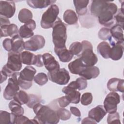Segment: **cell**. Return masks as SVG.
<instances>
[{"mask_svg":"<svg viewBox=\"0 0 124 124\" xmlns=\"http://www.w3.org/2000/svg\"><path fill=\"white\" fill-rule=\"evenodd\" d=\"M33 110L36 116L34 118L37 124H56L59 122L57 111L47 106L37 103L33 107Z\"/></svg>","mask_w":124,"mask_h":124,"instance_id":"6da1fadb","label":"cell"},{"mask_svg":"<svg viewBox=\"0 0 124 124\" xmlns=\"http://www.w3.org/2000/svg\"><path fill=\"white\" fill-rule=\"evenodd\" d=\"M117 11V6L114 3L108 1L97 17L99 23L106 27H112L115 25L114 17Z\"/></svg>","mask_w":124,"mask_h":124,"instance_id":"7a4b0ae2","label":"cell"},{"mask_svg":"<svg viewBox=\"0 0 124 124\" xmlns=\"http://www.w3.org/2000/svg\"><path fill=\"white\" fill-rule=\"evenodd\" d=\"M52 28V41L54 48H61L66 47V27L60 18H57Z\"/></svg>","mask_w":124,"mask_h":124,"instance_id":"3957f363","label":"cell"},{"mask_svg":"<svg viewBox=\"0 0 124 124\" xmlns=\"http://www.w3.org/2000/svg\"><path fill=\"white\" fill-rule=\"evenodd\" d=\"M59 13V7L56 4L51 5L43 13L41 20V26L44 29L52 28Z\"/></svg>","mask_w":124,"mask_h":124,"instance_id":"277c9868","label":"cell"},{"mask_svg":"<svg viewBox=\"0 0 124 124\" xmlns=\"http://www.w3.org/2000/svg\"><path fill=\"white\" fill-rule=\"evenodd\" d=\"M81 44L83 49L79 58L86 65L94 66L97 62L98 59L97 56L93 52L92 44L87 40H83Z\"/></svg>","mask_w":124,"mask_h":124,"instance_id":"5b68a950","label":"cell"},{"mask_svg":"<svg viewBox=\"0 0 124 124\" xmlns=\"http://www.w3.org/2000/svg\"><path fill=\"white\" fill-rule=\"evenodd\" d=\"M19 73L15 72L8 79V84L3 92V97L8 100L13 99L19 89V85L17 78Z\"/></svg>","mask_w":124,"mask_h":124,"instance_id":"8992f818","label":"cell"},{"mask_svg":"<svg viewBox=\"0 0 124 124\" xmlns=\"http://www.w3.org/2000/svg\"><path fill=\"white\" fill-rule=\"evenodd\" d=\"M47 76L50 81L61 85L67 84L70 79L68 71L64 68L48 72Z\"/></svg>","mask_w":124,"mask_h":124,"instance_id":"52a82bcc","label":"cell"},{"mask_svg":"<svg viewBox=\"0 0 124 124\" xmlns=\"http://www.w3.org/2000/svg\"><path fill=\"white\" fill-rule=\"evenodd\" d=\"M120 102V96L115 92H111L106 96L104 101V107L108 113L117 111V105Z\"/></svg>","mask_w":124,"mask_h":124,"instance_id":"ba28073f","label":"cell"},{"mask_svg":"<svg viewBox=\"0 0 124 124\" xmlns=\"http://www.w3.org/2000/svg\"><path fill=\"white\" fill-rule=\"evenodd\" d=\"M45 39L40 35H34L24 42V48L27 50L36 51L42 48L45 45Z\"/></svg>","mask_w":124,"mask_h":124,"instance_id":"9c48e42d","label":"cell"},{"mask_svg":"<svg viewBox=\"0 0 124 124\" xmlns=\"http://www.w3.org/2000/svg\"><path fill=\"white\" fill-rule=\"evenodd\" d=\"M22 63L21 54L20 53L13 51L9 52L8 61L6 65L10 70L14 73L19 71L22 68Z\"/></svg>","mask_w":124,"mask_h":124,"instance_id":"30bf717a","label":"cell"},{"mask_svg":"<svg viewBox=\"0 0 124 124\" xmlns=\"http://www.w3.org/2000/svg\"><path fill=\"white\" fill-rule=\"evenodd\" d=\"M16 5L11 0L0 1V15L7 18H11L15 14Z\"/></svg>","mask_w":124,"mask_h":124,"instance_id":"8fae6325","label":"cell"},{"mask_svg":"<svg viewBox=\"0 0 124 124\" xmlns=\"http://www.w3.org/2000/svg\"><path fill=\"white\" fill-rule=\"evenodd\" d=\"M110 43L112 46L111 47L110 57L112 60L117 61L120 60L123 56L124 52V44L117 43L114 41L112 37L109 39Z\"/></svg>","mask_w":124,"mask_h":124,"instance_id":"7c38bea8","label":"cell"},{"mask_svg":"<svg viewBox=\"0 0 124 124\" xmlns=\"http://www.w3.org/2000/svg\"><path fill=\"white\" fill-rule=\"evenodd\" d=\"M44 65L48 72L53 71L60 68L59 62L54 57L49 53H45L42 55Z\"/></svg>","mask_w":124,"mask_h":124,"instance_id":"4fadbf2b","label":"cell"},{"mask_svg":"<svg viewBox=\"0 0 124 124\" xmlns=\"http://www.w3.org/2000/svg\"><path fill=\"white\" fill-rule=\"evenodd\" d=\"M107 113L103 106L98 105L89 111L88 117L97 123H99L104 118Z\"/></svg>","mask_w":124,"mask_h":124,"instance_id":"5bb4252c","label":"cell"},{"mask_svg":"<svg viewBox=\"0 0 124 124\" xmlns=\"http://www.w3.org/2000/svg\"><path fill=\"white\" fill-rule=\"evenodd\" d=\"M36 73V69L31 66H26L19 74L18 79L26 82H32Z\"/></svg>","mask_w":124,"mask_h":124,"instance_id":"9a60e30c","label":"cell"},{"mask_svg":"<svg viewBox=\"0 0 124 124\" xmlns=\"http://www.w3.org/2000/svg\"><path fill=\"white\" fill-rule=\"evenodd\" d=\"M124 80L118 78H110L107 83V88L111 92H124Z\"/></svg>","mask_w":124,"mask_h":124,"instance_id":"2e32d148","label":"cell"},{"mask_svg":"<svg viewBox=\"0 0 124 124\" xmlns=\"http://www.w3.org/2000/svg\"><path fill=\"white\" fill-rule=\"evenodd\" d=\"M62 92L69 98L70 103L78 104L79 102L80 93L71 87L67 86L64 87L62 89Z\"/></svg>","mask_w":124,"mask_h":124,"instance_id":"e0dca14e","label":"cell"},{"mask_svg":"<svg viewBox=\"0 0 124 124\" xmlns=\"http://www.w3.org/2000/svg\"><path fill=\"white\" fill-rule=\"evenodd\" d=\"M100 73L99 69L94 66H86L84 69L79 75L80 77L84 78L86 80L97 78Z\"/></svg>","mask_w":124,"mask_h":124,"instance_id":"ac0fdd59","label":"cell"},{"mask_svg":"<svg viewBox=\"0 0 124 124\" xmlns=\"http://www.w3.org/2000/svg\"><path fill=\"white\" fill-rule=\"evenodd\" d=\"M18 30L17 26L14 24L3 25L0 27V36H10L13 38L18 34Z\"/></svg>","mask_w":124,"mask_h":124,"instance_id":"d6986e66","label":"cell"},{"mask_svg":"<svg viewBox=\"0 0 124 124\" xmlns=\"http://www.w3.org/2000/svg\"><path fill=\"white\" fill-rule=\"evenodd\" d=\"M86 66L81 59L79 58L70 62L68 65V67L71 73L79 75Z\"/></svg>","mask_w":124,"mask_h":124,"instance_id":"ffe728a7","label":"cell"},{"mask_svg":"<svg viewBox=\"0 0 124 124\" xmlns=\"http://www.w3.org/2000/svg\"><path fill=\"white\" fill-rule=\"evenodd\" d=\"M54 51L58 56L60 61L63 62H70L74 56L66 47L61 48H54Z\"/></svg>","mask_w":124,"mask_h":124,"instance_id":"44dd1931","label":"cell"},{"mask_svg":"<svg viewBox=\"0 0 124 124\" xmlns=\"http://www.w3.org/2000/svg\"><path fill=\"white\" fill-rule=\"evenodd\" d=\"M111 36L115 40L116 42L124 44L123 29L119 25H115L110 29Z\"/></svg>","mask_w":124,"mask_h":124,"instance_id":"7402d4cb","label":"cell"},{"mask_svg":"<svg viewBox=\"0 0 124 124\" xmlns=\"http://www.w3.org/2000/svg\"><path fill=\"white\" fill-rule=\"evenodd\" d=\"M55 2L56 0H29L27 1L28 4L34 9L45 8Z\"/></svg>","mask_w":124,"mask_h":124,"instance_id":"603a6c76","label":"cell"},{"mask_svg":"<svg viewBox=\"0 0 124 124\" xmlns=\"http://www.w3.org/2000/svg\"><path fill=\"white\" fill-rule=\"evenodd\" d=\"M24 41L19 34L12 38V51L15 52L20 53L24 49Z\"/></svg>","mask_w":124,"mask_h":124,"instance_id":"cb8c5ba5","label":"cell"},{"mask_svg":"<svg viewBox=\"0 0 124 124\" xmlns=\"http://www.w3.org/2000/svg\"><path fill=\"white\" fill-rule=\"evenodd\" d=\"M21 59L22 63L28 65H35L37 61V55L28 51H24L21 53Z\"/></svg>","mask_w":124,"mask_h":124,"instance_id":"d4e9b609","label":"cell"},{"mask_svg":"<svg viewBox=\"0 0 124 124\" xmlns=\"http://www.w3.org/2000/svg\"><path fill=\"white\" fill-rule=\"evenodd\" d=\"M108 1L103 0H93L92 1L90 11L92 15L98 17L100 12L103 8L107 4Z\"/></svg>","mask_w":124,"mask_h":124,"instance_id":"484cf974","label":"cell"},{"mask_svg":"<svg viewBox=\"0 0 124 124\" xmlns=\"http://www.w3.org/2000/svg\"><path fill=\"white\" fill-rule=\"evenodd\" d=\"M89 2L88 0H76L73 1L76 12L78 15L84 16L86 14Z\"/></svg>","mask_w":124,"mask_h":124,"instance_id":"4316f807","label":"cell"},{"mask_svg":"<svg viewBox=\"0 0 124 124\" xmlns=\"http://www.w3.org/2000/svg\"><path fill=\"white\" fill-rule=\"evenodd\" d=\"M97 50L98 53L104 58H109L111 47L108 42L103 41L100 43L97 46Z\"/></svg>","mask_w":124,"mask_h":124,"instance_id":"83f0119b","label":"cell"},{"mask_svg":"<svg viewBox=\"0 0 124 124\" xmlns=\"http://www.w3.org/2000/svg\"><path fill=\"white\" fill-rule=\"evenodd\" d=\"M63 19L65 23L71 25H74L77 23L78 17L73 10L68 9L65 11L63 14Z\"/></svg>","mask_w":124,"mask_h":124,"instance_id":"f1b7e54d","label":"cell"},{"mask_svg":"<svg viewBox=\"0 0 124 124\" xmlns=\"http://www.w3.org/2000/svg\"><path fill=\"white\" fill-rule=\"evenodd\" d=\"M11 113V124H36L35 120H30L27 117L23 115H15L12 112Z\"/></svg>","mask_w":124,"mask_h":124,"instance_id":"f546056e","label":"cell"},{"mask_svg":"<svg viewBox=\"0 0 124 124\" xmlns=\"http://www.w3.org/2000/svg\"><path fill=\"white\" fill-rule=\"evenodd\" d=\"M68 86L74 89L80 91L87 88V81L85 78L81 77L78 78L75 81H73L70 82Z\"/></svg>","mask_w":124,"mask_h":124,"instance_id":"4dcf8cb0","label":"cell"},{"mask_svg":"<svg viewBox=\"0 0 124 124\" xmlns=\"http://www.w3.org/2000/svg\"><path fill=\"white\" fill-rule=\"evenodd\" d=\"M32 13L29 9L23 8L21 9L18 13V20L22 23H26L30 20L32 19Z\"/></svg>","mask_w":124,"mask_h":124,"instance_id":"1f68e13d","label":"cell"},{"mask_svg":"<svg viewBox=\"0 0 124 124\" xmlns=\"http://www.w3.org/2000/svg\"><path fill=\"white\" fill-rule=\"evenodd\" d=\"M9 108L11 112L15 115H23L24 112V108L21 105L15 100H12L9 104Z\"/></svg>","mask_w":124,"mask_h":124,"instance_id":"d6a6232c","label":"cell"},{"mask_svg":"<svg viewBox=\"0 0 124 124\" xmlns=\"http://www.w3.org/2000/svg\"><path fill=\"white\" fill-rule=\"evenodd\" d=\"M18 34L22 38H28L33 36L34 33L33 30L25 23L20 27Z\"/></svg>","mask_w":124,"mask_h":124,"instance_id":"836d02e7","label":"cell"},{"mask_svg":"<svg viewBox=\"0 0 124 124\" xmlns=\"http://www.w3.org/2000/svg\"><path fill=\"white\" fill-rule=\"evenodd\" d=\"M14 100L17 102L21 105L26 104L29 100V94L25 92L20 90L18 91L14 96Z\"/></svg>","mask_w":124,"mask_h":124,"instance_id":"e575fe53","label":"cell"},{"mask_svg":"<svg viewBox=\"0 0 124 124\" xmlns=\"http://www.w3.org/2000/svg\"><path fill=\"white\" fill-rule=\"evenodd\" d=\"M124 7L123 4L122 5L121 8L119 9L116 14L114 16V20L116 23V25H119L123 29L124 28Z\"/></svg>","mask_w":124,"mask_h":124,"instance_id":"d590c367","label":"cell"},{"mask_svg":"<svg viewBox=\"0 0 124 124\" xmlns=\"http://www.w3.org/2000/svg\"><path fill=\"white\" fill-rule=\"evenodd\" d=\"M83 46L81 43L79 42H75L71 44L69 50L73 55H78L80 54L82 51Z\"/></svg>","mask_w":124,"mask_h":124,"instance_id":"8d00e7d4","label":"cell"},{"mask_svg":"<svg viewBox=\"0 0 124 124\" xmlns=\"http://www.w3.org/2000/svg\"><path fill=\"white\" fill-rule=\"evenodd\" d=\"M34 81L40 86H43L48 81V76L44 73H39L33 78Z\"/></svg>","mask_w":124,"mask_h":124,"instance_id":"74e56055","label":"cell"},{"mask_svg":"<svg viewBox=\"0 0 124 124\" xmlns=\"http://www.w3.org/2000/svg\"><path fill=\"white\" fill-rule=\"evenodd\" d=\"M57 111L59 118L62 121L68 120L71 118V114L68 110L63 108H59Z\"/></svg>","mask_w":124,"mask_h":124,"instance_id":"f35d334b","label":"cell"},{"mask_svg":"<svg viewBox=\"0 0 124 124\" xmlns=\"http://www.w3.org/2000/svg\"><path fill=\"white\" fill-rule=\"evenodd\" d=\"M0 124H11V113L6 111H0Z\"/></svg>","mask_w":124,"mask_h":124,"instance_id":"ab89813d","label":"cell"},{"mask_svg":"<svg viewBox=\"0 0 124 124\" xmlns=\"http://www.w3.org/2000/svg\"><path fill=\"white\" fill-rule=\"evenodd\" d=\"M98 37L102 40H109L111 37L110 29L108 28H102L98 32Z\"/></svg>","mask_w":124,"mask_h":124,"instance_id":"60d3db41","label":"cell"},{"mask_svg":"<svg viewBox=\"0 0 124 124\" xmlns=\"http://www.w3.org/2000/svg\"><path fill=\"white\" fill-rule=\"evenodd\" d=\"M107 123L108 124H121L119 113L117 111L109 113L107 117Z\"/></svg>","mask_w":124,"mask_h":124,"instance_id":"b9f144b4","label":"cell"},{"mask_svg":"<svg viewBox=\"0 0 124 124\" xmlns=\"http://www.w3.org/2000/svg\"><path fill=\"white\" fill-rule=\"evenodd\" d=\"M93 101V95L91 93H84L81 97L80 102L82 105L87 106L91 104Z\"/></svg>","mask_w":124,"mask_h":124,"instance_id":"7bdbcfd3","label":"cell"},{"mask_svg":"<svg viewBox=\"0 0 124 124\" xmlns=\"http://www.w3.org/2000/svg\"><path fill=\"white\" fill-rule=\"evenodd\" d=\"M29 100L28 102L26 104V105L30 108H33V106L37 103H40L41 99L39 96L32 94H29Z\"/></svg>","mask_w":124,"mask_h":124,"instance_id":"ee69618b","label":"cell"},{"mask_svg":"<svg viewBox=\"0 0 124 124\" xmlns=\"http://www.w3.org/2000/svg\"><path fill=\"white\" fill-rule=\"evenodd\" d=\"M58 102L61 108H65L70 103V101L66 95L59 98Z\"/></svg>","mask_w":124,"mask_h":124,"instance_id":"f6af8a7d","label":"cell"},{"mask_svg":"<svg viewBox=\"0 0 124 124\" xmlns=\"http://www.w3.org/2000/svg\"><path fill=\"white\" fill-rule=\"evenodd\" d=\"M3 48L7 51L10 52L12 51V39L6 38L2 42Z\"/></svg>","mask_w":124,"mask_h":124,"instance_id":"bcb514c9","label":"cell"},{"mask_svg":"<svg viewBox=\"0 0 124 124\" xmlns=\"http://www.w3.org/2000/svg\"><path fill=\"white\" fill-rule=\"evenodd\" d=\"M70 112L72 114L75 115L77 117H79L81 116V113L78 108L75 107H70Z\"/></svg>","mask_w":124,"mask_h":124,"instance_id":"7dc6e473","label":"cell"},{"mask_svg":"<svg viewBox=\"0 0 124 124\" xmlns=\"http://www.w3.org/2000/svg\"><path fill=\"white\" fill-rule=\"evenodd\" d=\"M0 27L3 25H10L11 24L8 18L2 16H0Z\"/></svg>","mask_w":124,"mask_h":124,"instance_id":"c3c4849f","label":"cell"},{"mask_svg":"<svg viewBox=\"0 0 124 124\" xmlns=\"http://www.w3.org/2000/svg\"><path fill=\"white\" fill-rule=\"evenodd\" d=\"M44 65L43 62V59H42V55L40 54H38L37 55V61L36 64L35 65L37 67H42Z\"/></svg>","mask_w":124,"mask_h":124,"instance_id":"681fc988","label":"cell"},{"mask_svg":"<svg viewBox=\"0 0 124 124\" xmlns=\"http://www.w3.org/2000/svg\"><path fill=\"white\" fill-rule=\"evenodd\" d=\"M82 124H96V123L90 117H86L83 119L81 122Z\"/></svg>","mask_w":124,"mask_h":124,"instance_id":"f907efd6","label":"cell"}]
</instances>
